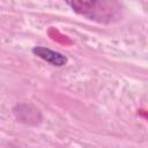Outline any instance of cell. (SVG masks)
Wrapping results in <instances>:
<instances>
[{"mask_svg": "<svg viewBox=\"0 0 148 148\" xmlns=\"http://www.w3.org/2000/svg\"><path fill=\"white\" fill-rule=\"evenodd\" d=\"M32 52L35 56H37L38 58L49 62L52 66L61 67V66L67 64V58L64 54H61L60 52L53 51L51 49H47L44 46H36L32 49Z\"/></svg>", "mask_w": 148, "mask_h": 148, "instance_id": "2", "label": "cell"}, {"mask_svg": "<svg viewBox=\"0 0 148 148\" xmlns=\"http://www.w3.org/2000/svg\"><path fill=\"white\" fill-rule=\"evenodd\" d=\"M68 6L79 15L98 22V23H112L119 20L121 15V6L117 1L109 0H76L68 1Z\"/></svg>", "mask_w": 148, "mask_h": 148, "instance_id": "1", "label": "cell"}]
</instances>
